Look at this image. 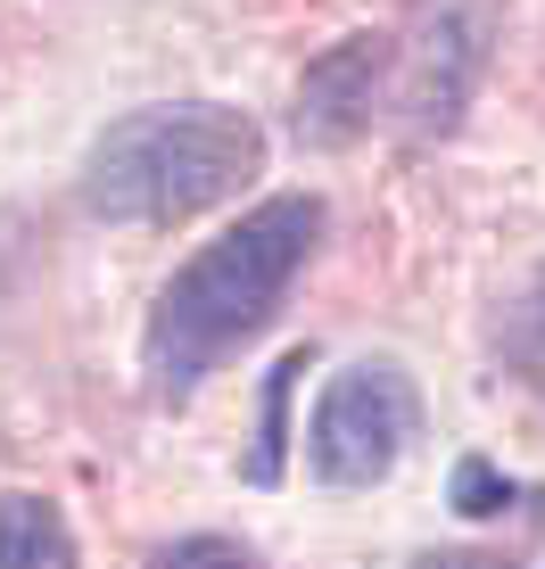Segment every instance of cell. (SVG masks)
I'll list each match as a JSON object with an SVG mask.
<instances>
[{"instance_id":"obj_1","label":"cell","mask_w":545,"mask_h":569,"mask_svg":"<svg viewBox=\"0 0 545 569\" xmlns=\"http://www.w3.org/2000/svg\"><path fill=\"white\" fill-rule=\"evenodd\" d=\"M330 231V207L315 190H272L240 214L231 231L174 264V281L158 289L141 322V388L149 405H190L207 380L224 371V356H240L248 339L281 313V298L298 289V272L315 264Z\"/></svg>"},{"instance_id":"obj_2","label":"cell","mask_w":545,"mask_h":569,"mask_svg":"<svg viewBox=\"0 0 545 569\" xmlns=\"http://www.w3.org/2000/svg\"><path fill=\"white\" fill-rule=\"evenodd\" d=\"M265 173V124L231 100H158L91 132L75 207L108 231H174L231 207Z\"/></svg>"},{"instance_id":"obj_3","label":"cell","mask_w":545,"mask_h":569,"mask_svg":"<svg viewBox=\"0 0 545 569\" xmlns=\"http://www.w3.org/2000/svg\"><path fill=\"white\" fill-rule=\"evenodd\" d=\"M504 42V0H405L388 33V116L405 141H455Z\"/></svg>"},{"instance_id":"obj_4","label":"cell","mask_w":545,"mask_h":569,"mask_svg":"<svg viewBox=\"0 0 545 569\" xmlns=\"http://www.w3.org/2000/svg\"><path fill=\"white\" fill-rule=\"evenodd\" d=\"M422 438V388L397 356H356L330 371L315 413H306V479L330 496H364L405 462V446Z\"/></svg>"},{"instance_id":"obj_5","label":"cell","mask_w":545,"mask_h":569,"mask_svg":"<svg viewBox=\"0 0 545 569\" xmlns=\"http://www.w3.org/2000/svg\"><path fill=\"white\" fill-rule=\"evenodd\" d=\"M380 100H388V33H347V42L306 58L298 100H289V132H298V149L330 157L373 132Z\"/></svg>"},{"instance_id":"obj_6","label":"cell","mask_w":545,"mask_h":569,"mask_svg":"<svg viewBox=\"0 0 545 569\" xmlns=\"http://www.w3.org/2000/svg\"><path fill=\"white\" fill-rule=\"evenodd\" d=\"M0 569H83L75 528L50 496H0Z\"/></svg>"},{"instance_id":"obj_7","label":"cell","mask_w":545,"mask_h":569,"mask_svg":"<svg viewBox=\"0 0 545 569\" xmlns=\"http://www.w3.org/2000/svg\"><path fill=\"white\" fill-rule=\"evenodd\" d=\"M315 371V347H289L281 363L265 371V421H257V446H248V487H281L289 470V397H298V380Z\"/></svg>"},{"instance_id":"obj_8","label":"cell","mask_w":545,"mask_h":569,"mask_svg":"<svg viewBox=\"0 0 545 569\" xmlns=\"http://www.w3.org/2000/svg\"><path fill=\"white\" fill-rule=\"evenodd\" d=\"M496 363L513 371L521 388L545 397V264L529 272V289L504 298V313H496Z\"/></svg>"},{"instance_id":"obj_9","label":"cell","mask_w":545,"mask_h":569,"mask_svg":"<svg viewBox=\"0 0 545 569\" xmlns=\"http://www.w3.org/2000/svg\"><path fill=\"white\" fill-rule=\"evenodd\" d=\"M521 496H529V487L504 479L488 455H463L455 470H446V503H455L463 520H504V512H521Z\"/></svg>"},{"instance_id":"obj_10","label":"cell","mask_w":545,"mask_h":569,"mask_svg":"<svg viewBox=\"0 0 545 569\" xmlns=\"http://www.w3.org/2000/svg\"><path fill=\"white\" fill-rule=\"evenodd\" d=\"M141 569H265V553H257V545H240V537H216V528H199V537L158 545Z\"/></svg>"},{"instance_id":"obj_11","label":"cell","mask_w":545,"mask_h":569,"mask_svg":"<svg viewBox=\"0 0 545 569\" xmlns=\"http://www.w3.org/2000/svg\"><path fill=\"white\" fill-rule=\"evenodd\" d=\"M422 569H513V561L488 553V545H455V553H422Z\"/></svg>"},{"instance_id":"obj_12","label":"cell","mask_w":545,"mask_h":569,"mask_svg":"<svg viewBox=\"0 0 545 569\" xmlns=\"http://www.w3.org/2000/svg\"><path fill=\"white\" fill-rule=\"evenodd\" d=\"M529 496H537V487H529ZM537 503H545V496H537Z\"/></svg>"}]
</instances>
